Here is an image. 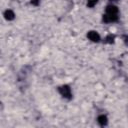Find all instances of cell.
<instances>
[{
	"label": "cell",
	"instance_id": "1",
	"mask_svg": "<svg viewBox=\"0 0 128 128\" xmlns=\"http://www.w3.org/2000/svg\"><path fill=\"white\" fill-rule=\"evenodd\" d=\"M58 92L65 99H71L72 98V91H71V88H70L69 85L64 84V85L59 86L58 87Z\"/></svg>",
	"mask_w": 128,
	"mask_h": 128
},
{
	"label": "cell",
	"instance_id": "2",
	"mask_svg": "<svg viewBox=\"0 0 128 128\" xmlns=\"http://www.w3.org/2000/svg\"><path fill=\"white\" fill-rule=\"evenodd\" d=\"M87 38L91 41V42H94V43H98L100 42L101 40V37L99 35V33L95 30H90L87 32Z\"/></svg>",
	"mask_w": 128,
	"mask_h": 128
},
{
	"label": "cell",
	"instance_id": "3",
	"mask_svg": "<svg viewBox=\"0 0 128 128\" xmlns=\"http://www.w3.org/2000/svg\"><path fill=\"white\" fill-rule=\"evenodd\" d=\"M119 19V16L118 15H111V14H107V13H104L102 15V22L103 23H114L116 21H118Z\"/></svg>",
	"mask_w": 128,
	"mask_h": 128
},
{
	"label": "cell",
	"instance_id": "4",
	"mask_svg": "<svg viewBox=\"0 0 128 128\" xmlns=\"http://www.w3.org/2000/svg\"><path fill=\"white\" fill-rule=\"evenodd\" d=\"M105 13L107 14H111V15H118L119 14V9L116 5L114 4H109L106 6V9H105Z\"/></svg>",
	"mask_w": 128,
	"mask_h": 128
},
{
	"label": "cell",
	"instance_id": "5",
	"mask_svg": "<svg viewBox=\"0 0 128 128\" xmlns=\"http://www.w3.org/2000/svg\"><path fill=\"white\" fill-rule=\"evenodd\" d=\"M3 16H4L5 20H7V21H12V20H14V18H15V13H14L13 10L7 9V10L4 11Z\"/></svg>",
	"mask_w": 128,
	"mask_h": 128
},
{
	"label": "cell",
	"instance_id": "6",
	"mask_svg": "<svg viewBox=\"0 0 128 128\" xmlns=\"http://www.w3.org/2000/svg\"><path fill=\"white\" fill-rule=\"evenodd\" d=\"M97 122H98V124L100 126H106L108 124V118H107L106 115L101 114V115H99L97 117Z\"/></svg>",
	"mask_w": 128,
	"mask_h": 128
},
{
	"label": "cell",
	"instance_id": "7",
	"mask_svg": "<svg viewBox=\"0 0 128 128\" xmlns=\"http://www.w3.org/2000/svg\"><path fill=\"white\" fill-rule=\"evenodd\" d=\"M104 42L106 44H113L115 42V35L113 34H108L105 38H104Z\"/></svg>",
	"mask_w": 128,
	"mask_h": 128
},
{
	"label": "cell",
	"instance_id": "8",
	"mask_svg": "<svg viewBox=\"0 0 128 128\" xmlns=\"http://www.w3.org/2000/svg\"><path fill=\"white\" fill-rule=\"evenodd\" d=\"M98 2H99V0H87L86 5H87V7H89V8H93Z\"/></svg>",
	"mask_w": 128,
	"mask_h": 128
},
{
	"label": "cell",
	"instance_id": "9",
	"mask_svg": "<svg viewBox=\"0 0 128 128\" xmlns=\"http://www.w3.org/2000/svg\"><path fill=\"white\" fill-rule=\"evenodd\" d=\"M30 3L33 5V6H38L40 4V0H31Z\"/></svg>",
	"mask_w": 128,
	"mask_h": 128
},
{
	"label": "cell",
	"instance_id": "10",
	"mask_svg": "<svg viewBox=\"0 0 128 128\" xmlns=\"http://www.w3.org/2000/svg\"><path fill=\"white\" fill-rule=\"evenodd\" d=\"M123 41H124L125 45L128 46V35H124V36H123Z\"/></svg>",
	"mask_w": 128,
	"mask_h": 128
},
{
	"label": "cell",
	"instance_id": "11",
	"mask_svg": "<svg viewBox=\"0 0 128 128\" xmlns=\"http://www.w3.org/2000/svg\"><path fill=\"white\" fill-rule=\"evenodd\" d=\"M110 2H116V1H118V0H109Z\"/></svg>",
	"mask_w": 128,
	"mask_h": 128
}]
</instances>
